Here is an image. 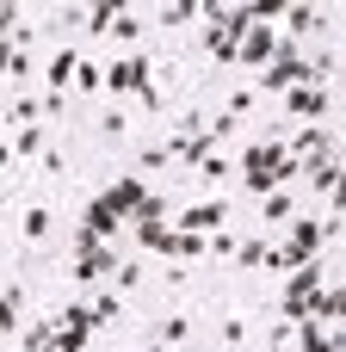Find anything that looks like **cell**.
Wrapping results in <instances>:
<instances>
[{"label": "cell", "instance_id": "45", "mask_svg": "<svg viewBox=\"0 0 346 352\" xmlns=\"http://www.w3.org/2000/svg\"><path fill=\"white\" fill-rule=\"evenodd\" d=\"M0 352H6V334H0Z\"/></svg>", "mask_w": 346, "mask_h": 352}, {"label": "cell", "instance_id": "39", "mask_svg": "<svg viewBox=\"0 0 346 352\" xmlns=\"http://www.w3.org/2000/svg\"><path fill=\"white\" fill-rule=\"evenodd\" d=\"M99 136H124V111H105L99 118Z\"/></svg>", "mask_w": 346, "mask_h": 352}, {"label": "cell", "instance_id": "2", "mask_svg": "<svg viewBox=\"0 0 346 352\" xmlns=\"http://www.w3.org/2000/svg\"><path fill=\"white\" fill-rule=\"evenodd\" d=\"M297 80H316L310 74V56H297V50H285V56H272L266 68H260V80H254V93H266V99H285Z\"/></svg>", "mask_w": 346, "mask_h": 352}, {"label": "cell", "instance_id": "41", "mask_svg": "<svg viewBox=\"0 0 346 352\" xmlns=\"http://www.w3.org/2000/svg\"><path fill=\"white\" fill-rule=\"evenodd\" d=\"M99 6H111V12H124V6H130V0H99Z\"/></svg>", "mask_w": 346, "mask_h": 352}, {"label": "cell", "instance_id": "36", "mask_svg": "<svg viewBox=\"0 0 346 352\" xmlns=\"http://www.w3.org/2000/svg\"><path fill=\"white\" fill-rule=\"evenodd\" d=\"M254 99H260V93H254V87H235V93H229V105H223V111H229V118H248V111H254Z\"/></svg>", "mask_w": 346, "mask_h": 352}, {"label": "cell", "instance_id": "22", "mask_svg": "<svg viewBox=\"0 0 346 352\" xmlns=\"http://www.w3.org/2000/svg\"><path fill=\"white\" fill-rule=\"evenodd\" d=\"M105 37H118L124 50H136V37H142V19L124 6V12H111V25H105Z\"/></svg>", "mask_w": 346, "mask_h": 352}, {"label": "cell", "instance_id": "28", "mask_svg": "<svg viewBox=\"0 0 346 352\" xmlns=\"http://www.w3.org/2000/svg\"><path fill=\"white\" fill-rule=\"evenodd\" d=\"M167 217H173V204H167L161 192H149V198L136 204V217H130V223H167Z\"/></svg>", "mask_w": 346, "mask_h": 352}, {"label": "cell", "instance_id": "16", "mask_svg": "<svg viewBox=\"0 0 346 352\" xmlns=\"http://www.w3.org/2000/svg\"><path fill=\"white\" fill-rule=\"evenodd\" d=\"M74 62H80V50H56V56H50V68H43V93L68 99V74H74Z\"/></svg>", "mask_w": 346, "mask_h": 352}, {"label": "cell", "instance_id": "11", "mask_svg": "<svg viewBox=\"0 0 346 352\" xmlns=\"http://www.w3.org/2000/svg\"><path fill=\"white\" fill-rule=\"evenodd\" d=\"M142 198H149V186H142V179H136V173H124V179H111V186H105V192H99V204H105V210H118V217H124V223H130V217H136V204H142Z\"/></svg>", "mask_w": 346, "mask_h": 352}, {"label": "cell", "instance_id": "38", "mask_svg": "<svg viewBox=\"0 0 346 352\" xmlns=\"http://www.w3.org/2000/svg\"><path fill=\"white\" fill-rule=\"evenodd\" d=\"M19 43H31V31H12V37H0V80H6V56H12Z\"/></svg>", "mask_w": 346, "mask_h": 352}, {"label": "cell", "instance_id": "30", "mask_svg": "<svg viewBox=\"0 0 346 352\" xmlns=\"http://www.w3.org/2000/svg\"><path fill=\"white\" fill-rule=\"evenodd\" d=\"M186 334H192V322H186V316H167V322H155V340H161V346H186Z\"/></svg>", "mask_w": 346, "mask_h": 352}, {"label": "cell", "instance_id": "29", "mask_svg": "<svg viewBox=\"0 0 346 352\" xmlns=\"http://www.w3.org/2000/svg\"><path fill=\"white\" fill-rule=\"evenodd\" d=\"M19 229H25V241H43V235H50V229H56V217H50V210H43V204H31V210H25V223H19Z\"/></svg>", "mask_w": 346, "mask_h": 352}, {"label": "cell", "instance_id": "1", "mask_svg": "<svg viewBox=\"0 0 346 352\" xmlns=\"http://www.w3.org/2000/svg\"><path fill=\"white\" fill-rule=\"evenodd\" d=\"M105 93L111 99H142L149 111H161L167 99H161V87H155V62L142 56V50H124L111 68H105Z\"/></svg>", "mask_w": 346, "mask_h": 352}, {"label": "cell", "instance_id": "7", "mask_svg": "<svg viewBox=\"0 0 346 352\" xmlns=\"http://www.w3.org/2000/svg\"><path fill=\"white\" fill-rule=\"evenodd\" d=\"M87 340H93V309L74 297V303L56 316V346L50 352H87Z\"/></svg>", "mask_w": 346, "mask_h": 352}, {"label": "cell", "instance_id": "33", "mask_svg": "<svg viewBox=\"0 0 346 352\" xmlns=\"http://www.w3.org/2000/svg\"><path fill=\"white\" fill-rule=\"evenodd\" d=\"M204 50H210V62L235 68V37H223V31H204Z\"/></svg>", "mask_w": 346, "mask_h": 352}, {"label": "cell", "instance_id": "35", "mask_svg": "<svg viewBox=\"0 0 346 352\" xmlns=\"http://www.w3.org/2000/svg\"><path fill=\"white\" fill-rule=\"evenodd\" d=\"M136 167H142V173H167V167H173V155H167V142H149V148L136 155Z\"/></svg>", "mask_w": 346, "mask_h": 352}, {"label": "cell", "instance_id": "20", "mask_svg": "<svg viewBox=\"0 0 346 352\" xmlns=\"http://www.w3.org/2000/svg\"><path fill=\"white\" fill-rule=\"evenodd\" d=\"M272 260V235L260 229V235H248V241H235V266H266Z\"/></svg>", "mask_w": 346, "mask_h": 352}, {"label": "cell", "instance_id": "9", "mask_svg": "<svg viewBox=\"0 0 346 352\" xmlns=\"http://www.w3.org/2000/svg\"><path fill=\"white\" fill-rule=\"evenodd\" d=\"M173 229H192V235L229 229V198H204V204H186V210H173Z\"/></svg>", "mask_w": 346, "mask_h": 352}, {"label": "cell", "instance_id": "4", "mask_svg": "<svg viewBox=\"0 0 346 352\" xmlns=\"http://www.w3.org/2000/svg\"><path fill=\"white\" fill-rule=\"evenodd\" d=\"M285 50H297V43H291V37H279L272 25H248V31H241V43H235V62H241V68H266V62H272V56H285Z\"/></svg>", "mask_w": 346, "mask_h": 352}, {"label": "cell", "instance_id": "15", "mask_svg": "<svg viewBox=\"0 0 346 352\" xmlns=\"http://www.w3.org/2000/svg\"><path fill=\"white\" fill-rule=\"evenodd\" d=\"M334 142H340L334 130H322V124H303V130H297V136L285 142V155H297V161H310V155H322V148H334Z\"/></svg>", "mask_w": 346, "mask_h": 352}, {"label": "cell", "instance_id": "5", "mask_svg": "<svg viewBox=\"0 0 346 352\" xmlns=\"http://www.w3.org/2000/svg\"><path fill=\"white\" fill-rule=\"evenodd\" d=\"M328 111H334V87H322V80H297L285 93V118H297V124H322Z\"/></svg>", "mask_w": 346, "mask_h": 352}, {"label": "cell", "instance_id": "44", "mask_svg": "<svg viewBox=\"0 0 346 352\" xmlns=\"http://www.w3.org/2000/svg\"><path fill=\"white\" fill-rule=\"evenodd\" d=\"M0 130H6V111H0Z\"/></svg>", "mask_w": 346, "mask_h": 352}, {"label": "cell", "instance_id": "21", "mask_svg": "<svg viewBox=\"0 0 346 352\" xmlns=\"http://www.w3.org/2000/svg\"><path fill=\"white\" fill-rule=\"evenodd\" d=\"M87 309H93V328H118V322H124V297H118V291H99Z\"/></svg>", "mask_w": 346, "mask_h": 352}, {"label": "cell", "instance_id": "8", "mask_svg": "<svg viewBox=\"0 0 346 352\" xmlns=\"http://www.w3.org/2000/svg\"><path fill=\"white\" fill-rule=\"evenodd\" d=\"M279 25H285L279 37H291V43H297V37H328V31H334V19H328V12H322L316 0H291Z\"/></svg>", "mask_w": 346, "mask_h": 352}, {"label": "cell", "instance_id": "32", "mask_svg": "<svg viewBox=\"0 0 346 352\" xmlns=\"http://www.w3.org/2000/svg\"><path fill=\"white\" fill-rule=\"evenodd\" d=\"M19 297H25L19 285H12V291H0V334H6V340L19 334Z\"/></svg>", "mask_w": 346, "mask_h": 352}, {"label": "cell", "instance_id": "40", "mask_svg": "<svg viewBox=\"0 0 346 352\" xmlns=\"http://www.w3.org/2000/svg\"><path fill=\"white\" fill-rule=\"evenodd\" d=\"M6 167H12V142H0V173H6Z\"/></svg>", "mask_w": 346, "mask_h": 352}, {"label": "cell", "instance_id": "37", "mask_svg": "<svg viewBox=\"0 0 346 352\" xmlns=\"http://www.w3.org/2000/svg\"><path fill=\"white\" fill-rule=\"evenodd\" d=\"M241 340H248V322L229 316V322H223V346H241Z\"/></svg>", "mask_w": 346, "mask_h": 352}, {"label": "cell", "instance_id": "24", "mask_svg": "<svg viewBox=\"0 0 346 352\" xmlns=\"http://www.w3.org/2000/svg\"><path fill=\"white\" fill-rule=\"evenodd\" d=\"M12 340H19L25 352H50V346H56V322H31V328H19Z\"/></svg>", "mask_w": 346, "mask_h": 352}, {"label": "cell", "instance_id": "42", "mask_svg": "<svg viewBox=\"0 0 346 352\" xmlns=\"http://www.w3.org/2000/svg\"><path fill=\"white\" fill-rule=\"evenodd\" d=\"M149 352H173V346H161V340H155V346H149Z\"/></svg>", "mask_w": 346, "mask_h": 352}, {"label": "cell", "instance_id": "19", "mask_svg": "<svg viewBox=\"0 0 346 352\" xmlns=\"http://www.w3.org/2000/svg\"><path fill=\"white\" fill-rule=\"evenodd\" d=\"M192 173H198V179H217V186H223V179H235V155H229V148H210V155H204Z\"/></svg>", "mask_w": 346, "mask_h": 352}, {"label": "cell", "instance_id": "34", "mask_svg": "<svg viewBox=\"0 0 346 352\" xmlns=\"http://www.w3.org/2000/svg\"><path fill=\"white\" fill-rule=\"evenodd\" d=\"M6 80H12V87H25V80H31V43H19V50L6 56Z\"/></svg>", "mask_w": 346, "mask_h": 352}, {"label": "cell", "instance_id": "3", "mask_svg": "<svg viewBox=\"0 0 346 352\" xmlns=\"http://www.w3.org/2000/svg\"><path fill=\"white\" fill-rule=\"evenodd\" d=\"M118 235H124V217H118V210H105V204L93 198V204L80 210V229H74V254H87V248H105V241L118 248Z\"/></svg>", "mask_w": 346, "mask_h": 352}, {"label": "cell", "instance_id": "13", "mask_svg": "<svg viewBox=\"0 0 346 352\" xmlns=\"http://www.w3.org/2000/svg\"><path fill=\"white\" fill-rule=\"evenodd\" d=\"M291 346H297V352H340V328H322V322H297V328H291Z\"/></svg>", "mask_w": 346, "mask_h": 352}, {"label": "cell", "instance_id": "10", "mask_svg": "<svg viewBox=\"0 0 346 352\" xmlns=\"http://www.w3.org/2000/svg\"><path fill=\"white\" fill-rule=\"evenodd\" d=\"M303 179L334 204V198H340V142H334V148H322V155H310V161H303Z\"/></svg>", "mask_w": 346, "mask_h": 352}, {"label": "cell", "instance_id": "6", "mask_svg": "<svg viewBox=\"0 0 346 352\" xmlns=\"http://www.w3.org/2000/svg\"><path fill=\"white\" fill-rule=\"evenodd\" d=\"M118 260H124V254H118L111 241H105V248H87V254H74V260H68V272H74V291H99V285L111 278V266H118Z\"/></svg>", "mask_w": 346, "mask_h": 352}, {"label": "cell", "instance_id": "25", "mask_svg": "<svg viewBox=\"0 0 346 352\" xmlns=\"http://www.w3.org/2000/svg\"><path fill=\"white\" fill-rule=\"evenodd\" d=\"M105 285H111V291H118V297H130V291H136V285H142V260H118V266H111V278H105Z\"/></svg>", "mask_w": 346, "mask_h": 352}, {"label": "cell", "instance_id": "43", "mask_svg": "<svg viewBox=\"0 0 346 352\" xmlns=\"http://www.w3.org/2000/svg\"><path fill=\"white\" fill-rule=\"evenodd\" d=\"M0 198H6V179H0Z\"/></svg>", "mask_w": 346, "mask_h": 352}, {"label": "cell", "instance_id": "23", "mask_svg": "<svg viewBox=\"0 0 346 352\" xmlns=\"http://www.w3.org/2000/svg\"><path fill=\"white\" fill-rule=\"evenodd\" d=\"M68 87H74V93H105V68L80 56V62H74V74H68Z\"/></svg>", "mask_w": 346, "mask_h": 352}, {"label": "cell", "instance_id": "26", "mask_svg": "<svg viewBox=\"0 0 346 352\" xmlns=\"http://www.w3.org/2000/svg\"><path fill=\"white\" fill-rule=\"evenodd\" d=\"M198 6H204V0H167V6H161V31L192 25V19H198Z\"/></svg>", "mask_w": 346, "mask_h": 352}, {"label": "cell", "instance_id": "14", "mask_svg": "<svg viewBox=\"0 0 346 352\" xmlns=\"http://www.w3.org/2000/svg\"><path fill=\"white\" fill-rule=\"evenodd\" d=\"M43 148H50V130H43V124H19V130H12V161H19V167H31Z\"/></svg>", "mask_w": 346, "mask_h": 352}, {"label": "cell", "instance_id": "31", "mask_svg": "<svg viewBox=\"0 0 346 352\" xmlns=\"http://www.w3.org/2000/svg\"><path fill=\"white\" fill-rule=\"evenodd\" d=\"M241 6H248V19H254V25H279L291 0H241Z\"/></svg>", "mask_w": 346, "mask_h": 352}, {"label": "cell", "instance_id": "27", "mask_svg": "<svg viewBox=\"0 0 346 352\" xmlns=\"http://www.w3.org/2000/svg\"><path fill=\"white\" fill-rule=\"evenodd\" d=\"M6 124H43V93H19V105L6 111Z\"/></svg>", "mask_w": 346, "mask_h": 352}, {"label": "cell", "instance_id": "17", "mask_svg": "<svg viewBox=\"0 0 346 352\" xmlns=\"http://www.w3.org/2000/svg\"><path fill=\"white\" fill-rule=\"evenodd\" d=\"M291 217H297L291 192H266V198H260V229H266V235H272V229H285Z\"/></svg>", "mask_w": 346, "mask_h": 352}, {"label": "cell", "instance_id": "12", "mask_svg": "<svg viewBox=\"0 0 346 352\" xmlns=\"http://www.w3.org/2000/svg\"><path fill=\"white\" fill-rule=\"evenodd\" d=\"M340 316H346V291L334 285V278H322V291L310 297V316H303V322H322V328H340Z\"/></svg>", "mask_w": 346, "mask_h": 352}, {"label": "cell", "instance_id": "18", "mask_svg": "<svg viewBox=\"0 0 346 352\" xmlns=\"http://www.w3.org/2000/svg\"><path fill=\"white\" fill-rule=\"evenodd\" d=\"M279 161H285V142H279V136H260V142L235 161V173H241V167H272V173H279Z\"/></svg>", "mask_w": 346, "mask_h": 352}]
</instances>
